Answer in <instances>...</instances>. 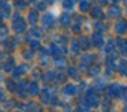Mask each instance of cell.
<instances>
[{
    "mask_svg": "<svg viewBox=\"0 0 127 112\" xmlns=\"http://www.w3.org/2000/svg\"><path fill=\"white\" fill-rule=\"evenodd\" d=\"M60 23L63 25V26H70V23H71V16H70L68 14L60 15Z\"/></svg>",
    "mask_w": 127,
    "mask_h": 112,
    "instance_id": "obj_19",
    "label": "cell"
},
{
    "mask_svg": "<svg viewBox=\"0 0 127 112\" xmlns=\"http://www.w3.org/2000/svg\"><path fill=\"white\" fill-rule=\"evenodd\" d=\"M14 4H15V7H17V8L22 10V8H25L26 5H28V1H26V0H15Z\"/></svg>",
    "mask_w": 127,
    "mask_h": 112,
    "instance_id": "obj_25",
    "label": "cell"
},
{
    "mask_svg": "<svg viewBox=\"0 0 127 112\" xmlns=\"http://www.w3.org/2000/svg\"><path fill=\"white\" fill-rule=\"evenodd\" d=\"M118 70L120 71V74H122V75L127 76V62H126V60H120Z\"/></svg>",
    "mask_w": 127,
    "mask_h": 112,
    "instance_id": "obj_18",
    "label": "cell"
},
{
    "mask_svg": "<svg viewBox=\"0 0 127 112\" xmlns=\"http://www.w3.org/2000/svg\"><path fill=\"white\" fill-rule=\"evenodd\" d=\"M10 15H11V7L6 0H3L1 1V18H8Z\"/></svg>",
    "mask_w": 127,
    "mask_h": 112,
    "instance_id": "obj_8",
    "label": "cell"
},
{
    "mask_svg": "<svg viewBox=\"0 0 127 112\" xmlns=\"http://www.w3.org/2000/svg\"><path fill=\"white\" fill-rule=\"evenodd\" d=\"M56 64H58V67H64V66H66V59H60V57H59Z\"/></svg>",
    "mask_w": 127,
    "mask_h": 112,
    "instance_id": "obj_32",
    "label": "cell"
},
{
    "mask_svg": "<svg viewBox=\"0 0 127 112\" xmlns=\"http://www.w3.org/2000/svg\"><path fill=\"white\" fill-rule=\"evenodd\" d=\"M90 3L88 1V0H82V1H79V10L82 11V12H86L88 10H90Z\"/></svg>",
    "mask_w": 127,
    "mask_h": 112,
    "instance_id": "obj_22",
    "label": "cell"
},
{
    "mask_svg": "<svg viewBox=\"0 0 127 112\" xmlns=\"http://www.w3.org/2000/svg\"><path fill=\"white\" fill-rule=\"evenodd\" d=\"M124 97V101L127 103V89H123V94H122Z\"/></svg>",
    "mask_w": 127,
    "mask_h": 112,
    "instance_id": "obj_34",
    "label": "cell"
},
{
    "mask_svg": "<svg viewBox=\"0 0 127 112\" xmlns=\"http://www.w3.org/2000/svg\"><path fill=\"white\" fill-rule=\"evenodd\" d=\"M116 45H118V44H116L113 40H111V41H108V42L105 44V46H104V51L107 52V53H111V52H112L113 49H116Z\"/></svg>",
    "mask_w": 127,
    "mask_h": 112,
    "instance_id": "obj_16",
    "label": "cell"
},
{
    "mask_svg": "<svg viewBox=\"0 0 127 112\" xmlns=\"http://www.w3.org/2000/svg\"><path fill=\"white\" fill-rule=\"evenodd\" d=\"M28 109H36V111H38V109H41V105H40V104H36V103H30L28 105Z\"/></svg>",
    "mask_w": 127,
    "mask_h": 112,
    "instance_id": "obj_30",
    "label": "cell"
},
{
    "mask_svg": "<svg viewBox=\"0 0 127 112\" xmlns=\"http://www.w3.org/2000/svg\"><path fill=\"white\" fill-rule=\"evenodd\" d=\"M30 33L34 36V38H37V40H40V38L42 37V30L38 29V27H32V29H30Z\"/></svg>",
    "mask_w": 127,
    "mask_h": 112,
    "instance_id": "obj_21",
    "label": "cell"
},
{
    "mask_svg": "<svg viewBox=\"0 0 127 112\" xmlns=\"http://www.w3.org/2000/svg\"><path fill=\"white\" fill-rule=\"evenodd\" d=\"M47 1H48V3H49V4H52V3H53V1H55V0H47Z\"/></svg>",
    "mask_w": 127,
    "mask_h": 112,
    "instance_id": "obj_35",
    "label": "cell"
},
{
    "mask_svg": "<svg viewBox=\"0 0 127 112\" xmlns=\"http://www.w3.org/2000/svg\"><path fill=\"white\" fill-rule=\"evenodd\" d=\"M115 32L118 33V34H124V33H127V21L119 19L115 23Z\"/></svg>",
    "mask_w": 127,
    "mask_h": 112,
    "instance_id": "obj_5",
    "label": "cell"
},
{
    "mask_svg": "<svg viewBox=\"0 0 127 112\" xmlns=\"http://www.w3.org/2000/svg\"><path fill=\"white\" fill-rule=\"evenodd\" d=\"M53 21H55V16H53V14H45L44 16L41 18V22H42V26H44V29H51L53 25Z\"/></svg>",
    "mask_w": 127,
    "mask_h": 112,
    "instance_id": "obj_4",
    "label": "cell"
},
{
    "mask_svg": "<svg viewBox=\"0 0 127 112\" xmlns=\"http://www.w3.org/2000/svg\"><path fill=\"white\" fill-rule=\"evenodd\" d=\"M28 21H29V23H32V25H36L37 22H38V12H37V10H30L29 11Z\"/></svg>",
    "mask_w": 127,
    "mask_h": 112,
    "instance_id": "obj_13",
    "label": "cell"
},
{
    "mask_svg": "<svg viewBox=\"0 0 127 112\" xmlns=\"http://www.w3.org/2000/svg\"><path fill=\"white\" fill-rule=\"evenodd\" d=\"M28 92L30 96H37L40 93V86L37 85V82H30L29 83V87H28Z\"/></svg>",
    "mask_w": 127,
    "mask_h": 112,
    "instance_id": "obj_11",
    "label": "cell"
},
{
    "mask_svg": "<svg viewBox=\"0 0 127 112\" xmlns=\"http://www.w3.org/2000/svg\"><path fill=\"white\" fill-rule=\"evenodd\" d=\"M6 86L8 87V90H10L11 93L17 92V90H18V87H19V86H18V83H17V82H14L12 79H10V81H7V82H6Z\"/></svg>",
    "mask_w": 127,
    "mask_h": 112,
    "instance_id": "obj_17",
    "label": "cell"
},
{
    "mask_svg": "<svg viewBox=\"0 0 127 112\" xmlns=\"http://www.w3.org/2000/svg\"><path fill=\"white\" fill-rule=\"evenodd\" d=\"M89 74H90L92 76H97V75L100 74V67H98V66H94V67H92V68H90V73H89Z\"/></svg>",
    "mask_w": 127,
    "mask_h": 112,
    "instance_id": "obj_28",
    "label": "cell"
},
{
    "mask_svg": "<svg viewBox=\"0 0 127 112\" xmlns=\"http://www.w3.org/2000/svg\"><path fill=\"white\" fill-rule=\"evenodd\" d=\"M116 44H118L119 49H120L122 55H127V41L124 40V38L119 37L118 40H116Z\"/></svg>",
    "mask_w": 127,
    "mask_h": 112,
    "instance_id": "obj_12",
    "label": "cell"
},
{
    "mask_svg": "<svg viewBox=\"0 0 127 112\" xmlns=\"http://www.w3.org/2000/svg\"><path fill=\"white\" fill-rule=\"evenodd\" d=\"M85 100H86V104L90 107H97L100 104V100H98V96L96 93H93L92 90H88L85 93Z\"/></svg>",
    "mask_w": 127,
    "mask_h": 112,
    "instance_id": "obj_1",
    "label": "cell"
},
{
    "mask_svg": "<svg viewBox=\"0 0 127 112\" xmlns=\"http://www.w3.org/2000/svg\"><path fill=\"white\" fill-rule=\"evenodd\" d=\"M79 44H81V48H82L83 51H88L89 46H90V44H89V40H88L86 37H83V40H81Z\"/></svg>",
    "mask_w": 127,
    "mask_h": 112,
    "instance_id": "obj_26",
    "label": "cell"
},
{
    "mask_svg": "<svg viewBox=\"0 0 127 112\" xmlns=\"http://www.w3.org/2000/svg\"><path fill=\"white\" fill-rule=\"evenodd\" d=\"M108 93H109L111 97H122V94H123V87L119 83H112L108 87Z\"/></svg>",
    "mask_w": 127,
    "mask_h": 112,
    "instance_id": "obj_2",
    "label": "cell"
},
{
    "mask_svg": "<svg viewBox=\"0 0 127 112\" xmlns=\"http://www.w3.org/2000/svg\"><path fill=\"white\" fill-rule=\"evenodd\" d=\"M37 40V38H36ZM36 40H32L30 41V46H32V49H37V48H40V42L38 41H36Z\"/></svg>",
    "mask_w": 127,
    "mask_h": 112,
    "instance_id": "obj_31",
    "label": "cell"
},
{
    "mask_svg": "<svg viewBox=\"0 0 127 112\" xmlns=\"http://www.w3.org/2000/svg\"><path fill=\"white\" fill-rule=\"evenodd\" d=\"M67 74H68L71 78H74V79H78V78H79V73H77V68H74V67H68Z\"/></svg>",
    "mask_w": 127,
    "mask_h": 112,
    "instance_id": "obj_23",
    "label": "cell"
},
{
    "mask_svg": "<svg viewBox=\"0 0 127 112\" xmlns=\"http://www.w3.org/2000/svg\"><path fill=\"white\" fill-rule=\"evenodd\" d=\"M105 86H107V83H105L104 81H98L94 85V89H105Z\"/></svg>",
    "mask_w": 127,
    "mask_h": 112,
    "instance_id": "obj_29",
    "label": "cell"
},
{
    "mask_svg": "<svg viewBox=\"0 0 127 112\" xmlns=\"http://www.w3.org/2000/svg\"><path fill=\"white\" fill-rule=\"evenodd\" d=\"M92 42H93L94 46L100 48V46H102V44H104V38H102V36L98 32H96L93 36H92Z\"/></svg>",
    "mask_w": 127,
    "mask_h": 112,
    "instance_id": "obj_7",
    "label": "cell"
},
{
    "mask_svg": "<svg viewBox=\"0 0 127 112\" xmlns=\"http://www.w3.org/2000/svg\"><path fill=\"white\" fill-rule=\"evenodd\" d=\"M28 70H29V67L26 64H21V66H18L17 68H15L14 71H17V73L14 74V78L17 79V78H21L22 75H25L26 73H28Z\"/></svg>",
    "mask_w": 127,
    "mask_h": 112,
    "instance_id": "obj_10",
    "label": "cell"
},
{
    "mask_svg": "<svg viewBox=\"0 0 127 112\" xmlns=\"http://www.w3.org/2000/svg\"><path fill=\"white\" fill-rule=\"evenodd\" d=\"M63 7L64 10H74V1L72 0H63Z\"/></svg>",
    "mask_w": 127,
    "mask_h": 112,
    "instance_id": "obj_24",
    "label": "cell"
},
{
    "mask_svg": "<svg viewBox=\"0 0 127 112\" xmlns=\"http://www.w3.org/2000/svg\"><path fill=\"white\" fill-rule=\"evenodd\" d=\"M33 51L34 49H26L25 52H23V57H26V59H33V56H34V53H33Z\"/></svg>",
    "mask_w": 127,
    "mask_h": 112,
    "instance_id": "obj_27",
    "label": "cell"
},
{
    "mask_svg": "<svg viewBox=\"0 0 127 112\" xmlns=\"http://www.w3.org/2000/svg\"><path fill=\"white\" fill-rule=\"evenodd\" d=\"M90 12H92V16H93L94 19H102V16H104V12H102V10L100 7H94V8H92L90 10Z\"/></svg>",
    "mask_w": 127,
    "mask_h": 112,
    "instance_id": "obj_14",
    "label": "cell"
},
{
    "mask_svg": "<svg viewBox=\"0 0 127 112\" xmlns=\"http://www.w3.org/2000/svg\"><path fill=\"white\" fill-rule=\"evenodd\" d=\"M14 32L15 33H25L26 32V22L23 21L22 18H17V19H14Z\"/></svg>",
    "mask_w": 127,
    "mask_h": 112,
    "instance_id": "obj_3",
    "label": "cell"
},
{
    "mask_svg": "<svg viewBox=\"0 0 127 112\" xmlns=\"http://www.w3.org/2000/svg\"><path fill=\"white\" fill-rule=\"evenodd\" d=\"M62 92H63L64 96H75L78 93V87L72 83H67L63 86V90H62Z\"/></svg>",
    "mask_w": 127,
    "mask_h": 112,
    "instance_id": "obj_6",
    "label": "cell"
},
{
    "mask_svg": "<svg viewBox=\"0 0 127 112\" xmlns=\"http://www.w3.org/2000/svg\"><path fill=\"white\" fill-rule=\"evenodd\" d=\"M108 15H109L111 18H119V16L122 15L120 7H119V5H116V4L111 5V7H109V11H108Z\"/></svg>",
    "mask_w": 127,
    "mask_h": 112,
    "instance_id": "obj_9",
    "label": "cell"
},
{
    "mask_svg": "<svg viewBox=\"0 0 127 112\" xmlns=\"http://www.w3.org/2000/svg\"><path fill=\"white\" fill-rule=\"evenodd\" d=\"M93 56H90V55H85V56L82 57V62H81V64H79V67H81V70H86V68L89 67V64H90V62L92 60H89V59H92Z\"/></svg>",
    "mask_w": 127,
    "mask_h": 112,
    "instance_id": "obj_15",
    "label": "cell"
},
{
    "mask_svg": "<svg viewBox=\"0 0 127 112\" xmlns=\"http://www.w3.org/2000/svg\"><path fill=\"white\" fill-rule=\"evenodd\" d=\"M3 68H4V71H6V73H12V71H14V68H15V62L14 60H10V63H4L3 64Z\"/></svg>",
    "mask_w": 127,
    "mask_h": 112,
    "instance_id": "obj_20",
    "label": "cell"
},
{
    "mask_svg": "<svg viewBox=\"0 0 127 112\" xmlns=\"http://www.w3.org/2000/svg\"><path fill=\"white\" fill-rule=\"evenodd\" d=\"M72 27H74V29H72V32H74V33H81V26H79V25H74Z\"/></svg>",
    "mask_w": 127,
    "mask_h": 112,
    "instance_id": "obj_33",
    "label": "cell"
}]
</instances>
